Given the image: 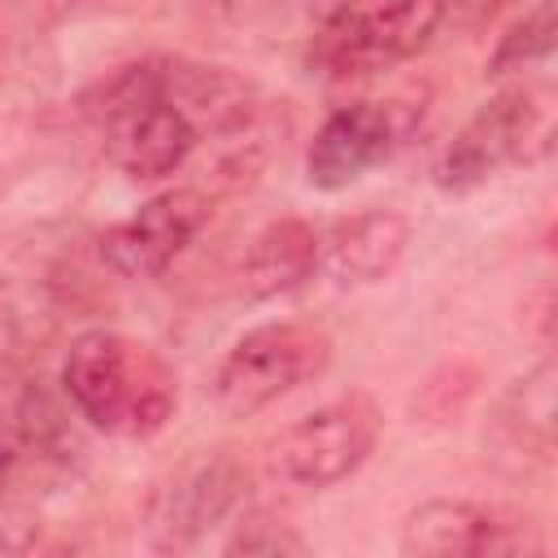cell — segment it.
<instances>
[{
    "mask_svg": "<svg viewBox=\"0 0 558 558\" xmlns=\"http://www.w3.org/2000/svg\"><path fill=\"white\" fill-rule=\"evenodd\" d=\"M61 388L78 418L122 440L157 436L179 405L174 366L122 331H83L61 362Z\"/></svg>",
    "mask_w": 558,
    "mask_h": 558,
    "instance_id": "cell-1",
    "label": "cell"
},
{
    "mask_svg": "<svg viewBox=\"0 0 558 558\" xmlns=\"http://www.w3.org/2000/svg\"><path fill=\"white\" fill-rule=\"evenodd\" d=\"M554 148V87L514 83L488 96L436 161L440 192H475L506 166H536Z\"/></svg>",
    "mask_w": 558,
    "mask_h": 558,
    "instance_id": "cell-2",
    "label": "cell"
},
{
    "mask_svg": "<svg viewBox=\"0 0 558 558\" xmlns=\"http://www.w3.org/2000/svg\"><path fill=\"white\" fill-rule=\"evenodd\" d=\"M331 366V336L314 323L279 318L244 331L214 366V401L231 418H248L270 401L314 384Z\"/></svg>",
    "mask_w": 558,
    "mask_h": 558,
    "instance_id": "cell-3",
    "label": "cell"
},
{
    "mask_svg": "<svg viewBox=\"0 0 558 558\" xmlns=\"http://www.w3.org/2000/svg\"><path fill=\"white\" fill-rule=\"evenodd\" d=\"M449 13V0H388L375 9H349L336 17H318L310 65L327 78H357L388 65L410 61L432 44Z\"/></svg>",
    "mask_w": 558,
    "mask_h": 558,
    "instance_id": "cell-4",
    "label": "cell"
},
{
    "mask_svg": "<svg viewBox=\"0 0 558 558\" xmlns=\"http://www.w3.org/2000/svg\"><path fill=\"white\" fill-rule=\"evenodd\" d=\"M379 427H384L379 405L366 392H344L296 418L270 445V466L279 480L296 488H331L371 458Z\"/></svg>",
    "mask_w": 558,
    "mask_h": 558,
    "instance_id": "cell-5",
    "label": "cell"
},
{
    "mask_svg": "<svg viewBox=\"0 0 558 558\" xmlns=\"http://www.w3.org/2000/svg\"><path fill=\"white\" fill-rule=\"evenodd\" d=\"M397 545L410 558H501L536 549L527 519L466 497H436L414 506Z\"/></svg>",
    "mask_w": 558,
    "mask_h": 558,
    "instance_id": "cell-6",
    "label": "cell"
},
{
    "mask_svg": "<svg viewBox=\"0 0 558 558\" xmlns=\"http://www.w3.org/2000/svg\"><path fill=\"white\" fill-rule=\"evenodd\" d=\"M248 493V471L235 458H201L192 466H183L170 484H161L148 501V545L170 554V549H187L196 545L209 527H218L227 514L240 510Z\"/></svg>",
    "mask_w": 558,
    "mask_h": 558,
    "instance_id": "cell-7",
    "label": "cell"
},
{
    "mask_svg": "<svg viewBox=\"0 0 558 558\" xmlns=\"http://www.w3.org/2000/svg\"><path fill=\"white\" fill-rule=\"evenodd\" d=\"M410 118L397 113V105L384 100H357L327 113V122L314 131L305 148V179L323 192H340L357 183L366 170L392 157V148L405 140Z\"/></svg>",
    "mask_w": 558,
    "mask_h": 558,
    "instance_id": "cell-8",
    "label": "cell"
},
{
    "mask_svg": "<svg viewBox=\"0 0 558 558\" xmlns=\"http://www.w3.org/2000/svg\"><path fill=\"white\" fill-rule=\"evenodd\" d=\"M205 218H209L205 192L170 187V192L144 201L118 227H109L100 240V257L122 279H153L192 244V235L205 227Z\"/></svg>",
    "mask_w": 558,
    "mask_h": 558,
    "instance_id": "cell-9",
    "label": "cell"
},
{
    "mask_svg": "<svg viewBox=\"0 0 558 558\" xmlns=\"http://www.w3.org/2000/svg\"><path fill=\"white\" fill-rule=\"evenodd\" d=\"M105 126V148H109V161L126 174V179H166L174 174L192 148L201 144V131L196 122L161 92L153 100H140V105H126L118 109L113 118L100 122Z\"/></svg>",
    "mask_w": 558,
    "mask_h": 558,
    "instance_id": "cell-10",
    "label": "cell"
},
{
    "mask_svg": "<svg viewBox=\"0 0 558 558\" xmlns=\"http://www.w3.org/2000/svg\"><path fill=\"white\" fill-rule=\"evenodd\" d=\"M410 244V222L397 209H362L340 218L327 240L318 244V266L331 275L336 288H366L397 270Z\"/></svg>",
    "mask_w": 558,
    "mask_h": 558,
    "instance_id": "cell-11",
    "label": "cell"
},
{
    "mask_svg": "<svg viewBox=\"0 0 558 558\" xmlns=\"http://www.w3.org/2000/svg\"><path fill=\"white\" fill-rule=\"evenodd\" d=\"M554 388H558V366L545 357L541 366H532L523 379H514L497 397V410L488 423V440L497 458H514L519 466L523 462L545 466L554 458V432H558Z\"/></svg>",
    "mask_w": 558,
    "mask_h": 558,
    "instance_id": "cell-12",
    "label": "cell"
},
{
    "mask_svg": "<svg viewBox=\"0 0 558 558\" xmlns=\"http://www.w3.org/2000/svg\"><path fill=\"white\" fill-rule=\"evenodd\" d=\"M318 244L323 235L305 218H275L266 222L244 257H240V283L253 301H275L283 292H296L318 270Z\"/></svg>",
    "mask_w": 558,
    "mask_h": 558,
    "instance_id": "cell-13",
    "label": "cell"
},
{
    "mask_svg": "<svg viewBox=\"0 0 558 558\" xmlns=\"http://www.w3.org/2000/svg\"><path fill=\"white\" fill-rule=\"evenodd\" d=\"M554 44H558V4L554 0H536L532 9H523V17H514L506 26L497 48L488 52V78L523 74V70L549 61Z\"/></svg>",
    "mask_w": 558,
    "mask_h": 558,
    "instance_id": "cell-14",
    "label": "cell"
},
{
    "mask_svg": "<svg viewBox=\"0 0 558 558\" xmlns=\"http://www.w3.org/2000/svg\"><path fill=\"white\" fill-rule=\"evenodd\" d=\"M222 549L227 554H244V558H283V554H305L310 545H305V536L292 523L253 510V514H244L235 523V536Z\"/></svg>",
    "mask_w": 558,
    "mask_h": 558,
    "instance_id": "cell-15",
    "label": "cell"
},
{
    "mask_svg": "<svg viewBox=\"0 0 558 558\" xmlns=\"http://www.w3.org/2000/svg\"><path fill=\"white\" fill-rule=\"evenodd\" d=\"M506 0H453V13H462L466 22H480V17H488V13H497Z\"/></svg>",
    "mask_w": 558,
    "mask_h": 558,
    "instance_id": "cell-16",
    "label": "cell"
},
{
    "mask_svg": "<svg viewBox=\"0 0 558 558\" xmlns=\"http://www.w3.org/2000/svg\"><path fill=\"white\" fill-rule=\"evenodd\" d=\"M13 462H17V440H13L9 423H0V488H4V480L13 471Z\"/></svg>",
    "mask_w": 558,
    "mask_h": 558,
    "instance_id": "cell-17",
    "label": "cell"
},
{
    "mask_svg": "<svg viewBox=\"0 0 558 558\" xmlns=\"http://www.w3.org/2000/svg\"><path fill=\"white\" fill-rule=\"evenodd\" d=\"M366 0H314V13L318 17H336V13H349V9H362Z\"/></svg>",
    "mask_w": 558,
    "mask_h": 558,
    "instance_id": "cell-18",
    "label": "cell"
}]
</instances>
